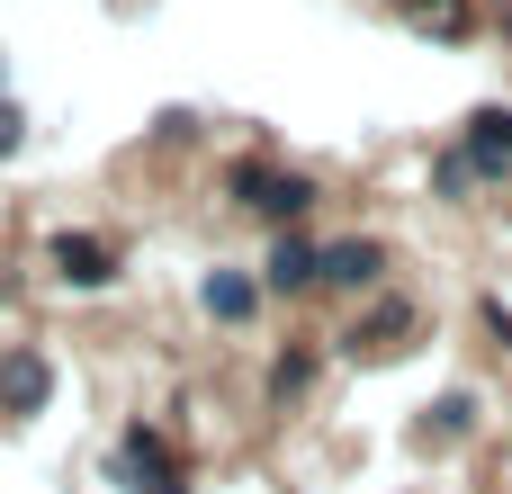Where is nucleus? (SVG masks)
Segmentation results:
<instances>
[{
	"label": "nucleus",
	"instance_id": "1",
	"mask_svg": "<svg viewBox=\"0 0 512 494\" xmlns=\"http://www.w3.org/2000/svg\"><path fill=\"white\" fill-rule=\"evenodd\" d=\"M225 207L270 216L279 234H297V225L324 207V180H315V171H288V162H270V153H234V162H225Z\"/></svg>",
	"mask_w": 512,
	"mask_h": 494
},
{
	"label": "nucleus",
	"instance_id": "11",
	"mask_svg": "<svg viewBox=\"0 0 512 494\" xmlns=\"http://www.w3.org/2000/svg\"><path fill=\"white\" fill-rule=\"evenodd\" d=\"M468 189H477V162H468L459 144H441V153H432V198H441V207H468Z\"/></svg>",
	"mask_w": 512,
	"mask_h": 494
},
{
	"label": "nucleus",
	"instance_id": "7",
	"mask_svg": "<svg viewBox=\"0 0 512 494\" xmlns=\"http://www.w3.org/2000/svg\"><path fill=\"white\" fill-rule=\"evenodd\" d=\"M324 288H342V297H378V288H387V243H378V234L324 243Z\"/></svg>",
	"mask_w": 512,
	"mask_h": 494
},
{
	"label": "nucleus",
	"instance_id": "4",
	"mask_svg": "<svg viewBox=\"0 0 512 494\" xmlns=\"http://www.w3.org/2000/svg\"><path fill=\"white\" fill-rule=\"evenodd\" d=\"M45 405H54V360H45L36 342H9V351H0V414H9V423H36Z\"/></svg>",
	"mask_w": 512,
	"mask_h": 494
},
{
	"label": "nucleus",
	"instance_id": "13",
	"mask_svg": "<svg viewBox=\"0 0 512 494\" xmlns=\"http://www.w3.org/2000/svg\"><path fill=\"white\" fill-rule=\"evenodd\" d=\"M477 315H486V333H495V342H504V351H512V306H504V297H486Z\"/></svg>",
	"mask_w": 512,
	"mask_h": 494
},
{
	"label": "nucleus",
	"instance_id": "5",
	"mask_svg": "<svg viewBox=\"0 0 512 494\" xmlns=\"http://www.w3.org/2000/svg\"><path fill=\"white\" fill-rule=\"evenodd\" d=\"M315 288H324V243L279 234V243L261 252V297H315Z\"/></svg>",
	"mask_w": 512,
	"mask_h": 494
},
{
	"label": "nucleus",
	"instance_id": "8",
	"mask_svg": "<svg viewBox=\"0 0 512 494\" xmlns=\"http://www.w3.org/2000/svg\"><path fill=\"white\" fill-rule=\"evenodd\" d=\"M198 306H207L216 324H252V315H261V279H252V270H207V279H198Z\"/></svg>",
	"mask_w": 512,
	"mask_h": 494
},
{
	"label": "nucleus",
	"instance_id": "2",
	"mask_svg": "<svg viewBox=\"0 0 512 494\" xmlns=\"http://www.w3.org/2000/svg\"><path fill=\"white\" fill-rule=\"evenodd\" d=\"M45 279L72 288V297H99V288L126 279V243L117 234H54L45 243Z\"/></svg>",
	"mask_w": 512,
	"mask_h": 494
},
{
	"label": "nucleus",
	"instance_id": "12",
	"mask_svg": "<svg viewBox=\"0 0 512 494\" xmlns=\"http://www.w3.org/2000/svg\"><path fill=\"white\" fill-rule=\"evenodd\" d=\"M468 423H477V396H441V405H432V432H441V441H468Z\"/></svg>",
	"mask_w": 512,
	"mask_h": 494
},
{
	"label": "nucleus",
	"instance_id": "14",
	"mask_svg": "<svg viewBox=\"0 0 512 494\" xmlns=\"http://www.w3.org/2000/svg\"><path fill=\"white\" fill-rule=\"evenodd\" d=\"M27 144V126H18V108H0V153H18Z\"/></svg>",
	"mask_w": 512,
	"mask_h": 494
},
{
	"label": "nucleus",
	"instance_id": "6",
	"mask_svg": "<svg viewBox=\"0 0 512 494\" xmlns=\"http://www.w3.org/2000/svg\"><path fill=\"white\" fill-rule=\"evenodd\" d=\"M459 153L477 162V180H504V171H512V99L468 108V126H459Z\"/></svg>",
	"mask_w": 512,
	"mask_h": 494
},
{
	"label": "nucleus",
	"instance_id": "10",
	"mask_svg": "<svg viewBox=\"0 0 512 494\" xmlns=\"http://www.w3.org/2000/svg\"><path fill=\"white\" fill-rule=\"evenodd\" d=\"M315 369H324V351H279V360H270V378H261V387H270V405H297V396L315 387Z\"/></svg>",
	"mask_w": 512,
	"mask_h": 494
},
{
	"label": "nucleus",
	"instance_id": "3",
	"mask_svg": "<svg viewBox=\"0 0 512 494\" xmlns=\"http://www.w3.org/2000/svg\"><path fill=\"white\" fill-rule=\"evenodd\" d=\"M117 486L126 494H189V459L171 450L162 423H126V441H117Z\"/></svg>",
	"mask_w": 512,
	"mask_h": 494
},
{
	"label": "nucleus",
	"instance_id": "9",
	"mask_svg": "<svg viewBox=\"0 0 512 494\" xmlns=\"http://www.w3.org/2000/svg\"><path fill=\"white\" fill-rule=\"evenodd\" d=\"M414 324H423V315H414V297H378V306L342 333V351H360V342H369V351H405V333H414Z\"/></svg>",
	"mask_w": 512,
	"mask_h": 494
}]
</instances>
